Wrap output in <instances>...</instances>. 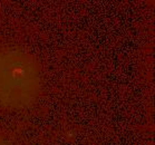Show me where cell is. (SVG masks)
<instances>
[{
    "instance_id": "cell-1",
    "label": "cell",
    "mask_w": 155,
    "mask_h": 145,
    "mask_svg": "<svg viewBox=\"0 0 155 145\" xmlns=\"http://www.w3.org/2000/svg\"><path fill=\"white\" fill-rule=\"evenodd\" d=\"M42 74L28 50L0 45V107L24 110L35 105L41 94Z\"/></svg>"
},
{
    "instance_id": "cell-2",
    "label": "cell",
    "mask_w": 155,
    "mask_h": 145,
    "mask_svg": "<svg viewBox=\"0 0 155 145\" xmlns=\"http://www.w3.org/2000/svg\"><path fill=\"white\" fill-rule=\"evenodd\" d=\"M0 145H9L7 143V141H6V138L2 136V134L0 133Z\"/></svg>"
}]
</instances>
